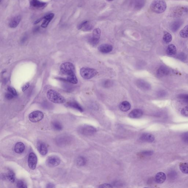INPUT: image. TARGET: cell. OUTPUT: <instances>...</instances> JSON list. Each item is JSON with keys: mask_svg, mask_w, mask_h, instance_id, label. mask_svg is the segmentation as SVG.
<instances>
[{"mask_svg": "<svg viewBox=\"0 0 188 188\" xmlns=\"http://www.w3.org/2000/svg\"><path fill=\"white\" fill-rule=\"evenodd\" d=\"M42 20H43V18H39V19L37 20V21H36L35 22H34V24H37L39 23L41 21H42Z\"/></svg>", "mask_w": 188, "mask_h": 188, "instance_id": "46", "label": "cell"}, {"mask_svg": "<svg viewBox=\"0 0 188 188\" xmlns=\"http://www.w3.org/2000/svg\"><path fill=\"white\" fill-rule=\"evenodd\" d=\"M179 98L185 103L188 104V95H180Z\"/></svg>", "mask_w": 188, "mask_h": 188, "instance_id": "36", "label": "cell"}, {"mask_svg": "<svg viewBox=\"0 0 188 188\" xmlns=\"http://www.w3.org/2000/svg\"><path fill=\"white\" fill-rule=\"evenodd\" d=\"M30 86V83H26L24 85H23V87H22V90L23 92H24L26 91V89H27Z\"/></svg>", "mask_w": 188, "mask_h": 188, "instance_id": "41", "label": "cell"}, {"mask_svg": "<svg viewBox=\"0 0 188 188\" xmlns=\"http://www.w3.org/2000/svg\"><path fill=\"white\" fill-rule=\"evenodd\" d=\"M166 7V3L164 0H154L150 5L151 10L157 14L163 13Z\"/></svg>", "mask_w": 188, "mask_h": 188, "instance_id": "2", "label": "cell"}, {"mask_svg": "<svg viewBox=\"0 0 188 188\" xmlns=\"http://www.w3.org/2000/svg\"><path fill=\"white\" fill-rule=\"evenodd\" d=\"M113 49L112 45L109 44H103L101 45L98 47V50L100 52L107 53L111 52Z\"/></svg>", "mask_w": 188, "mask_h": 188, "instance_id": "18", "label": "cell"}, {"mask_svg": "<svg viewBox=\"0 0 188 188\" xmlns=\"http://www.w3.org/2000/svg\"><path fill=\"white\" fill-rule=\"evenodd\" d=\"M78 132L82 135L89 136L96 133V130L94 127L91 126L85 125L79 127Z\"/></svg>", "mask_w": 188, "mask_h": 188, "instance_id": "5", "label": "cell"}, {"mask_svg": "<svg viewBox=\"0 0 188 188\" xmlns=\"http://www.w3.org/2000/svg\"><path fill=\"white\" fill-rule=\"evenodd\" d=\"M28 163L29 168L32 170H34L36 168L37 164V157L33 153H31L29 154Z\"/></svg>", "mask_w": 188, "mask_h": 188, "instance_id": "10", "label": "cell"}, {"mask_svg": "<svg viewBox=\"0 0 188 188\" xmlns=\"http://www.w3.org/2000/svg\"><path fill=\"white\" fill-rule=\"evenodd\" d=\"M5 97H6V98L8 99V100H10V99H12L13 97H14L13 95L8 92L6 93V95H5Z\"/></svg>", "mask_w": 188, "mask_h": 188, "instance_id": "40", "label": "cell"}, {"mask_svg": "<svg viewBox=\"0 0 188 188\" xmlns=\"http://www.w3.org/2000/svg\"><path fill=\"white\" fill-rule=\"evenodd\" d=\"M30 4L33 7L36 8H42L46 6L47 4L46 2H42L39 0H30Z\"/></svg>", "mask_w": 188, "mask_h": 188, "instance_id": "15", "label": "cell"}, {"mask_svg": "<svg viewBox=\"0 0 188 188\" xmlns=\"http://www.w3.org/2000/svg\"><path fill=\"white\" fill-rule=\"evenodd\" d=\"M52 126L55 130L59 131L63 129L62 124L58 121H54L52 123Z\"/></svg>", "mask_w": 188, "mask_h": 188, "instance_id": "33", "label": "cell"}, {"mask_svg": "<svg viewBox=\"0 0 188 188\" xmlns=\"http://www.w3.org/2000/svg\"><path fill=\"white\" fill-rule=\"evenodd\" d=\"M17 187L18 188H27L26 184L23 181H18L17 183Z\"/></svg>", "mask_w": 188, "mask_h": 188, "instance_id": "38", "label": "cell"}, {"mask_svg": "<svg viewBox=\"0 0 188 188\" xmlns=\"http://www.w3.org/2000/svg\"><path fill=\"white\" fill-rule=\"evenodd\" d=\"M100 188H112V185H109L108 184H104L103 185H100L99 187Z\"/></svg>", "mask_w": 188, "mask_h": 188, "instance_id": "43", "label": "cell"}, {"mask_svg": "<svg viewBox=\"0 0 188 188\" xmlns=\"http://www.w3.org/2000/svg\"><path fill=\"white\" fill-rule=\"evenodd\" d=\"M173 16L180 17L188 14V7L177 6L173 9L172 11Z\"/></svg>", "mask_w": 188, "mask_h": 188, "instance_id": "9", "label": "cell"}, {"mask_svg": "<svg viewBox=\"0 0 188 188\" xmlns=\"http://www.w3.org/2000/svg\"><path fill=\"white\" fill-rule=\"evenodd\" d=\"M181 113L183 116L188 117V105L182 108Z\"/></svg>", "mask_w": 188, "mask_h": 188, "instance_id": "37", "label": "cell"}, {"mask_svg": "<svg viewBox=\"0 0 188 188\" xmlns=\"http://www.w3.org/2000/svg\"><path fill=\"white\" fill-rule=\"evenodd\" d=\"M182 24V20H177L172 22L170 25V28L173 32H175L179 30Z\"/></svg>", "mask_w": 188, "mask_h": 188, "instance_id": "20", "label": "cell"}, {"mask_svg": "<svg viewBox=\"0 0 188 188\" xmlns=\"http://www.w3.org/2000/svg\"><path fill=\"white\" fill-rule=\"evenodd\" d=\"M55 14L53 13H49L43 17V21L41 24L42 27L46 28L48 26L49 23L54 18Z\"/></svg>", "mask_w": 188, "mask_h": 188, "instance_id": "14", "label": "cell"}, {"mask_svg": "<svg viewBox=\"0 0 188 188\" xmlns=\"http://www.w3.org/2000/svg\"><path fill=\"white\" fill-rule=\"evenodd\" d=\"M68 105L69 106L71 107V108H75V109L78 110L80 112H83V108L77 103L75 102H72L69 103Z\"/></svg>", "mask_w": 188, "mask_h": 188, "instance_id": "27", "label": "cell"}, {"mask_svg": "<svg viewBox=\"0 0 188 188\" xmlns=\"http://www.w3.org/2000/svg\"><path fill=\"white\" fill-rule=\"evenodd\" d=\"M140 139L145 142L152 143L155 140V137L153 135L149 133L143 134L140 137Z\"/></svg>", "mask_w": 188, "mask_h": 188, "instance_id": "17", "label": "cell"}, {"mask_svg": "<svg viewBox=\"0 0 188 188\" xmlns=\"http://www.w3.org/2000/svg\"><path fill=\"white\" fill-rule=\"evenodd\" d=\"M1 177L3 180H6L12 183L14 182L15 181V174L12 171H9L6 174H1Z\"/></svg>", "mask_w": 188, "mask_h": 188, "instance_id": "12", "label": "cell"}, {"mask_svg": "<svg viewBox=\"0 0 188 188\" xmlns=\"http://www.w3.org/2000/svg\"><path fill=\"white\" fill-rule=\"evenodd\" d=\"M101 35V30L97 28L93 30L92 36L89 39V42L91 45L96 46L99 43Z\"/></svg>", "mask_w": 188, "mask_h": 188, "instance_id": "6", "label": "cell"}, {"mask_svg": "<svg viewBox=\"0 0 188 188\" xmlns=\"http://www.w3.org/2000/svg\"><path fill=\"white\" fill-rule=\"evenodd\" d=\"M44 117L43 112L39 111H35L32 112L29 116V119L32 122H37L40 121Z\"/></svg>", "mask_w": 188, "mask_h": 188, "instance_id": "7", "label": "cell"}, {"mask_svg": "<svg viewBox=\"0 0 188 188\" xmlns=\"http://www.w3.org/2000/svg\"><path fill=\"white\" fill-rule=\"evenodd\" d=\"M179 168L183 173L185 174H188V163H180Z\"/></svg>", "mask_w": 188, "mask_h": 188, "instance_id": "30", "label": "cell"}, {"mask_svg": "<svg viewBox=\"0 0 188 188\" xmlns=\"http://www.w3.org/2000/svg\"><path fill=\"white\" fill-rule=\"evenodd\" d=\"M93 26L88 21H85L78 25L77 28L79 30H81L84 31H91L93 28Z\"/></svg>", "mask_w": 188, "mask_h": 188, "instance_id": "11", "label": "cell"}, {"mask_svg": "<svg viewBox=\"0 0 188 188\" xmlns=\"http://www.w3.org/2000/svg\"><path fill=\"white\" fill-rule=\"evenodd\" d=\"M153 153V152L151 151H144L142 153L145 156L151 155Z\"/></svg>", "mask_w": 188, "mask_h": 188, "instance_id": "44", "label": "cell"}, {"mask_svg": "<svg viewBox=\"0 0 188 188\" xmlns=\"http://www.w3.org/2000/svg\"><path fill=\"white\" fill-rule=\"evenodd\" d=\"M107 1H113V0H107Z\"/></svg>", "mask_w": 188, "mask_h": 188, "instance_id": "47", "label": "cell"}, {"mask_svg": "<svg viewBox=\"0 0 188 188\" xmlns=\"http://www.w3.org/2000/svg\"><path fill=\"white\" fill-rule=\"evenodd\" d=\"M60 160L59 157L55 156H49L46 160V164L50 167H55L60 163Z\"/></svg>", "mask_w": 188, "mask_h": 188, "instance_id": "8", "label": "cell"}, {"mask_svg": "<svg viewBox=\"0 0 188 188\" xmlns=\"http://www.w3.org/2000/svg\"><path fill=\"white\" fill-rule=\"evenodd\" d=\"M143 114V112L141 110L135 109L133 110L129 114V117L132 118H137L141 117Z\"/></svg>", "mask_w": 188, "mask_h": 188, "instance_id": "21", "label": "cell"}, {"mask_svg": "<svg viewBox=\"0 0 188 188\" xmlns=\"http://www.w3.org/2000/svg\"><path fill=\"white\" fill-rule=\"evenodd\" d=\"M163 39L165 43H168L171 41L172 39V37L170 33L167 32H165L163 37Z\"/></svg>", "mask_w": 188, "mask_h": 188, "instance_id": "31", "label": "cell"}, {"mask_svg": "<svg viewBox=\"0 0 188 188\" xmlns=\"http://www.w3.org/2000/svg\"><path fill=\"white\" fill-rule=\"evenodd\" d=\"M37 148L39 153L42 156H45L47 153V147L44 143L42 141H38Z\"/></svg>", "mask_w": 188, "mask_h": 188, "instance_id": "13", "label": "cell"}, {"mask_svg": "<svg viewBox=\"0 0 188 188\" xmlns=\"http://www.w3.org/2000/svg\"><path fill=\"white\" fill-rule=\"evenodd\" d=\"M112 84V83L110 80H107L103 83V85L104 87H110Z\"/></svg>", "mask_w": 188, "mask_h": 188, "instance_id": "42", "label": "cell"}, {"mask_svg": "<svg viewBox=\"0 0 188 188\" xmlns=\"http://www.w3.org/2000/svg\"><path fill=\"white\" fill-rule=\"evenodd\" d=\"M80 74L83 79H89L92 78L97 74V71L95 69L87 67H83L80 69Z\"/></svg>", "mask_w": 188, "mask_h": 188, "instance_id": "3", "label": "cell"}, {"mask_svg": "<svg viewBox=\"0 0 188 188\" xmlns=\"http://www.w3.org/2000/svg\"><path fill=\"white\" fill-rule=\"evenodd\" d=\"M177 51V48L173 44L169 45L167 48L166 53L169 55H175Z\"/></svg>", "mask_w": 188, "mask_h": 188, "instance_id": "25", "label": "cell"}, {"mask_svg": "<svg viewBox=\"0 0 188 188\" xmlns=\"http://www.w3.org/2000/svg\"><path fill=\"white\" fill-rule=\"evenodd\" d=\"M137 84L138 87L141 89L146 90L149 88V85L143 80H139Z\"/></svg>", "mask_w": 188, "mask_h": 188, "instance_id": "29", "label": "cell"}, {"mask_svg": "<svg viewBox=\"0 0 188 188\" xmlns=\"http://www.w3.org/2000/svg\"><path fill=\"white\" fill-rule=\"evenodd\" d=\"M77 164L79 166H83L85 165L86 163V160L84 157H80L78 158L76 161Z\"/></svg>", "mask_w": 188, "mask_h": 188, "instance_id": "34", "label": "cell"}, {"mask_svg": "<svg viewBox=\"0 0 188 188\" xmlns=\"http://www.w3.org/2000/svg\"><path fill=\"white\" fill-rule=\"evenodd\" d=\"M47 188H54L55 187V185L52 183H49L46 186Z\"/></svg>", "mask_w": 188, "mask_h": 188, "instance_id": "45", "label": "cell"}, {"mask_svg": "<svg viewBox=\"0 0 188 188\" xmlns=\"http://www.w3.org/2000/svg\"><path fill=\"white\" fill-rule=\"evenodd\" d=\"M169 72V70L166 67L161 66L157 71V74L159 76H163L167 75Z\"/></svg>", "mask_w": 188, "mask_h": 188, "instance_id": "26", "label": "cell"}, {"mask_svg": "<svg viewBox=\"0 0 188 188\" xmlns=\"http://www.w3.org/2000/svg\"><path fill=\"white\" fill-rule=\"evenodd\" d=\"M46 95L47 98L51 102L56 104H62L66 101L64 97L55 90H49Z\"/></svg>", "mask_w": 188, "mask_h": 188, "instance_id": "1", "label": "cell"}, {"mask_svg": "<svg viewBox=\"0 0 188 188\" xmlns=\"http://www.w3.org/2000/svg\"><path fill=\"white\" fill-rule=\"evenodd\" d=\"M182 139L184 142L188 143V132L184 133L183 135Z\"/></svg>", "mask_w": 188, "mask_h": 188, "instance_id": "39", "label": "cell"}, {"mask_svg": "<svg viewBox=\"0 0 188 188\" xmlns=\"http://www.w3.org/2000/svg\"><path fill=\"white\" fill-rule=\"evenodd\" d=\"M180 35L182 38H187L188 37V25L185 26L180 31Z\"/></svg>", "mask_w": 188, "mask_h": 188, "instance_id": "32", "label": "cell"}, {"mask_svg": "<svg viewBox=\"0 0 188 188\" xmlns=\"http://www.w3.org/2000/svg\"><path fill=\"white\" fill-rule=\"evenodd\" d=\"M7 92L11 94L12 95H13V96H14V97L17 96V95H18L17 91H16L15 89L11 87H8Z\"/></svg>", "mask_w": 188, "mask_h": 188, "instance_id": "35", "label": "cell"}, {"mask_svg": "<svg viewBox=\"0 0 188 188\" xmlns=\"http://www.w3.org/2000/svg\"><path fill=\"white\" fill-rule=\"evenodd\" d=\"M166 179V176L165 173L162 172H160L157 173L156 175L155 181L158 184H162L165 182Z\"/></svg>", "mask_w": 188, "mask_h": 188, "instance_id": "19", "label": "cell"}, {"mask_svg": "<svg viewBox=\"0 0 188 188\" xmlns=\"http://www.w3.org/2000/svg\"><path fill=\"white\" fill-rule=\"evenodd\" d=\"M69 140V138L68 137L66 136H63L61 137H59L58 139V143L59 144L61 145H64L68 143L69 142L68 140Z\"/></svg>", "mask_w": 188, "mask_h": 188, "instance_id": "28", "label": "cell"}, {"mask_svg": "<svg viewBox=\"0 0 188 188\" xmlns=\"http://www.w3.org/2000/svg\"><path fill=\"white\" fill-rule=\"evenodd\" d=\"M119 107L120 110L126 112L131 109V105L129 102L124 101L120 103Z\"/></svg>", "mask_w": 188, "mask_h": 188, "instance_id": "23", "label": "cell"}, {"mask_svg": "<svg viewBox=\"0 0 188 188\" xmlns=\"http://www.w3.org/2000/svg\"><path fill=\"white\" fill-rule=\"evenodd\" d=\"M61 72L65 75H68L75 73V67L72 63L65 62L62 64L60 67Z\"/></svg>", "mask_w": 188, "mask_h": 188, "instance_id": "4", "label": "cell"}, {"mask_svg": "<svg viewBox=\"0 0 188 188\" xmlns=\"http://www.w3.org/2000/svg\"><path fill=\"white\" fill-rule=\"evenodd\" d=\"M66 80L69 83H73V84H76L78 82V79L77 78L75 73H73L67 75Z\"/></svg>", "mask_w": 188, "mask_h": 188, "instance_id": "24", "label": "cell"}, {"mask_svg": "<svg viewBox=\"0 0 188 188\" xmlns=\"http://www.w3.org/2000/svg\"><path fill=\"white\" fill-rule=\"evenodd\" d=\"M25 149L24 144L22 142H19L16 144L14 147V151L16 153L20 154L23 153Z\"/></svg>", "mask_w": 188, "mask_h": 188, "instance_id": "22", "label": "cell"}, {"mask_svg": "<svg viewBox=\"0 0 188 188\" xmlns=\"http://www.w3.org/2000/svg\"><path fill=\"white\" fill-rule=\"evenodd\" d=\"M21 20V17L20 15L14 17V18H12L9 22V26L11 28H15L19 24Z\"/></svg>", "mask_w": 188, "mask_h": 188, "instance_id": "16", "label": "cell"}]
</instances>
